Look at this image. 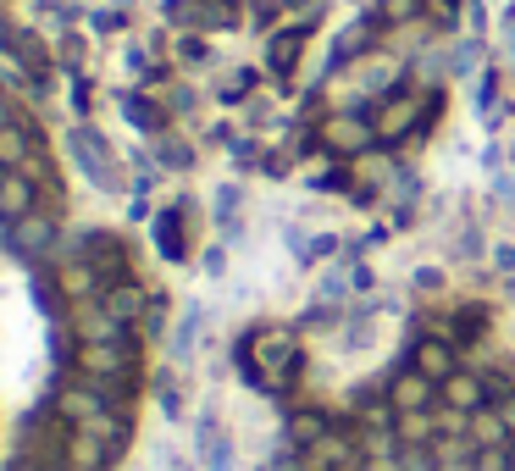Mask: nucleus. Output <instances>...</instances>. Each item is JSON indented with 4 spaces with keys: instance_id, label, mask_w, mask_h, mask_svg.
I'll return each instance as SVG.
<instances>
[{
    "instance_id": "0eeeda50",
    "label": "nucleus",
    "mask_w": 515,
    "mask_h": 471,
    "mask_svg": "<svg viewBox=\"0 0 515 471\" xmlns=\"http://www.w3.org/2000/svg\"><path fill=\"white\" fill-rule=\"evenodd\" d=\"M493 266H499V272H515V244H499V250H493Z\"/></svg>"
},
{
    "instance_id": "f257e3e1",
    "label": "nucleus",
    "mask_w": 515,
    "mask_h": 471,
    "mask_svg": "<svg viewBox=\"0 0 515 471\" xmlns=\"http://www.w3.org/2000/svg\"><path fill=\"white\" fill-rule=\"evenodd\" d=\"M427 399H432L427 377H416V372H410V377H399V383H394V405H399L405 416H416L421 405H427Z\"/></svg>"
},
{
    "instance_id": "20e7f679",
    "label": "nucleus",
    "mask_w": 515,
    "mask_h": 471,
    "mask_svg": "<svg viewBox=\"0 0 515 471\" xmlns=\"http://www.w3.org/2000/svg\"><path fill=\"white\" fill-rule=\"evenodd\" d=\"M23 211H28V189L17 178H6L0 183V217H23Z\"/></svg>"
},
{
    "instance_id": "7ed1b4c3",
    "label": "nucleus",
    "mask_w": 515,
    "mask_h": 471,
    "mask_svg": "<svg viewBox=\"0 0 515 471\" xmlns=\"http://www.w3.org/2000/svg\"><path fill=\"white\" fill-rule=\"evenodd\" d=\"M449 405H460V411H477L482 405V383H471V377H449Z\"/></svg>"
},
{
    "instance_id": "423d86ee",
    "label": "nucleus",
    "mask_w": 515,
    "mask_h": 471,
    "mask_svg": "<svg viewBox=\"0 0 515 471\" xmlns=\"http://www.w3.org/2000/svg\"><path fill=\"white\" fill-rule=\"evenodd\" d=\"M45 222H28V228H23V244H28V250H39V244H45Z\"/></svg>"
},
{
    "instance_id": "6e6552de",
    "label": "nucleus",
    "mask_w": 515,
    "mask_h": 471,
    "mask_svg": "<svg viewBox=\"0 0 515 471\" xmlns=\"http://www.w3.org/2000/svg\"><path fill=\"white\" fill-rule=\"evenodd\" d=\"M499 422H504V427H510V433H515V405H504V411H499Z\"/></svg>"
},
{
    "instance_id": "39448f33",
    "label": "nucleus",
    "mask_w": 515,
    "mask_h": 471,
    "mask_svg": "<svg viewBox=\"0 0 515 471\" xmlns=\"http://www.w3.org/2000/svg\"><path fill=\"white\" fill-rule=\"evenodd\" d=\"M316 433H322V422H316V416H300V422H294V438H300V444H311Z\"/></svg>"
},
{
    "instance_id": "f03ea898",
    "label": "nucleus",
    "mask_w": 515,
    "mask_h": 471,
    "mask_svg": "<svg viewBox=\"0 0 515 471\" xmlns=\"http://www.w3.org/2000/svg\"><path fill=\"white\" fill-rule=\"evenodd\" d=\"M416 361H421V377H449V372H455V355H449V344H438V339L421 344Z\"/></svg>"
}]
</instances>
